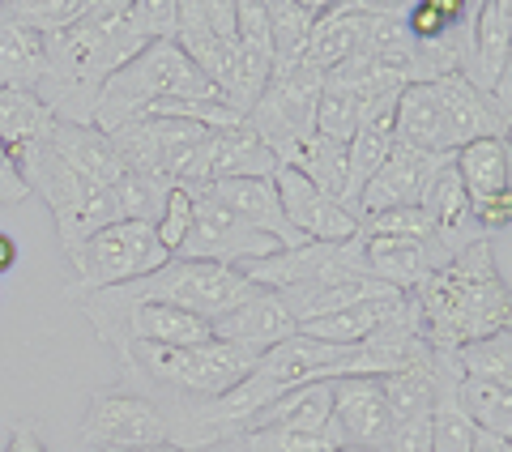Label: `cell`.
<instances>
[{
  "label": "cell",
  "mask_w": 512,
  "mask_h": 452,
  "mask_svg": "<svg viewBox=\"0 0 512 452\" xmlns=\"http://www.w3.org/2000/svg\"><path fill=\"white\" fill-rule=\"evenodd\" d=\"M508 56H512V5L508 0H483V5H474L470 56H466L461 77H466L474 90L491 94L512 69Z\"/></svg>",
  "instance_id": "cell-8"
},
{
  "label": "cell",
  "mask_w": 512,
  "mask_h": 452,
  "mask_svg": "<svg viewBox=\"0 0 512 452\" xmlns=\"http://www.w3.org/2000/svg\"><path fill=\"white\" fill-rule=\"evenodd\" d=\"M359 235H376V239H414V244H436V226L423 214L419 205L410 209H384V214L359 218Z\"/></svg>",
  "instance_id": "cell-30"
},
{
  "label": "cell",
  "mask_w": 512,
  "mask_h": 452,
  "mask_svg": "<svg viewBox=\"0 0 512 452\" xmlns=\"http://www.w3.org/2000/svg\"><path fill=\"white\" fill-rule=\"evenodd\" d=\"M120 354V384L128 389H163V393H184V397H222L231 393L239 380L252 376L261 354L235 342H210L201 346H146L133 342L116 350Z\"/></svg>",
  "instance_id": "cell-2"
},
{
  "label": "cell",
  "mask_w": 512,
  "mask_h": 452,
  "mask_svg": "<svg viewBox=\"0 0 512 452\" xmlns=\"http://www.w3.org/2000/svg\"><path fill=\"white\" fill-rule=\"evenodd\" d=\"M453 167L470 201L491 197V192H508V175H512L508 137H478L470 145H461L453 154Z\"/></svg>",
  "instance_id": "cell-19"
},
{
  "label": "cell",
  "mask_w": 512,
  "mask_h": 452,
  "mask_svg": "<svg viewBox=\"0 0 512 452\" xmlns=\"http://www.w3.org/2000/svg\"><path fill=\"white\" fill-rule=\"evenodd\" d=\"M26 197H30V188L22 180V171L13 163L9 145H0V205H22Z\"/></svg>",
  "instance_id": "cell-33"
},
{
  "label": "cell",
  "mask_w": 512,
  "mask_h": 452,
  "mask_svg": "<svg viewBox=\"0 0 512 452\" xmlns=\"http://www.w3.org/2000/svg\"><path fill=\"white\" fill-rule=\"evenodd\" d=\"M363 18H367V0H338V5H325L320 22L312 26L308 47H303V60H308L316 73H329L333 64L355 56L363 47Z\"/></svg>",
  "instance_id": "cell-15"
},
{
  "label": "cell",
  "mask_w": 512,
  "mask_h": 452,
  "mask_svg": "<svg viewBox=\"0 0 512 452\" xmlns=\"http://www.w3.org/2000/svg\"><path fill=\"white\" fill-rule=\"evenodd\" d=\"M47 145L60 154V163L69 167L73 175H82L86 184L94 188H116L128 167L120 163L116 145H111L107 133H99L94 124H52V133H47Z\"/></svg>",
  "instance_id": "cell-12"
},
{
  "label": "cell",
  "mask_w": 512,
  "mask_h": 452,
  "mask_svg": "<svg viewBox=\"0 0 512 452\" xmlns=\"http://www.w3.org/2000/svg\"><path fill=\"white\" fill-rule=\"evenodd\" d=\"M414 303L423 316L427 346L436 350H457L478 337L508 333L512 303L504 269H495V244L478 239L466 252H457L440 273L423 282Z\"/></svg>",
  "instance_id": "cell-1"
},
{
  "label": "cell",
  "mask_w": 512,
  "mask_h": 452,
  "mask_svg": "<svg viewBox=\"0 0 512 452\" xmlns=\"http://www.w3.org/2000/svg\"><path fill=\"white\" fill-rule=\"evenodd\" d=\"M333 452H376V448H359V444H342V448H333Z\"/></svg>",
  "instance_id": "cell-37"
},
{
  "label": "cell",
  "mask_w": 512,
  "mask_h": 452,
  "mask_svg": "<svg viewBox=\"0 0 512 452\" xmlns=\"http://www.w3.org/2000/svg\"><path fill=\"white\" fill-rule=\"evenodd\" d=\"M431 94L440 103V116L448 128V150H461L478 137H508V116H500V107L491 103V94L474 90L466 77H444V82H431Z\"/></svg>",
  "instance_id": "cell-10"
},
{
  "label": "cell",
  "mask_w": 512,
  "mask_h": 452,
  "mask_svg": "<svg viewBox=\"0 0 512 452\" xmlns=\"http://www.w3.org/2000/svg\"><path fill=\"white\" fill-rule=\"evenodd\" d=\"M470 9H474L470 0H410L402 9V26L414 43H431L466 22Z\"/></svg>",
  "instance_id": "cell-27"
},
{
  "label": "cell",
  "mask_w": 512,
  "mask_h": 452,
  "mask_svg": "<svg viewBox=\"0 0 512 452\" xmlns=\"http://www.w3.org/2000/svg\"><path fill=\"white\" fill-rule=\"evenodd\" d=\"M444 163H453V154H423L410 145H393V154L380 163V171L363 184L359 205H355V222L384 214V209H410L423 201V192Z\"/></svg>",
  "instance_id": "cell-6"
},
{
  "label": "cell",
  "mask_w": 512,
  "mask_h": 452,
  "mask_svg": "<svg viewBox=\"0 0 512 452\" xmlns=\"http://www.w3.org/2000/svg\"><path fill=\"white\" fill-rule=\"evenodd\" d=\"M52 124H56V116L35 99V94L0 90V145H9V150L35 145L52 133Z\"/></svg>",
  "instance_id": "cell-23"
},
{
  "label": "cell",
  "mask_w": 512,
  "mask_h": 452,
  "mask_svg": "<svg viewBox=\"0 0 512 452\" xmlns=\"http://www.w3.org/2000/svg\"><path fill=\"white\" fill-rule=\"evenodd\" d=\"M333 431L342 435V444H359V448H384L389 440V410H384V393H380V376H342L333 380Z\"/></svg>",
  "instance_id": "cell-9"
},
{
  "label": "cell",
  "mask_w": 512,
  "mask_h": 452,
  "mask_svg": "<svg viewBox=\"0 0 512 452\" xmlns=\"http://www.w3.org/2000/svg\"><path fill=\"white\" fill-rule=\"evenodd\" d=\"M192 192V231L175 252V261H205V265H227L244 269L252 261L274 256L278 244L265 235H256L252 226H244L227 205H218L210 197V188H188Z\"/></svg>",
  "instance_id": "cell-5"
},
{
  "label": "cell",
  "mask_w": 512,
  "mask_h": 452,
  "mask_svg": "<svg viewBox=\"0 0 512 452\" xmlns=\"http://www.w3.org/2000/svg\"><path fill=\"white\" fill-rule=\"evenodd\" d=\"M167 192L171 184L163 180H150V175H133L128 171L124 180L111 188V197H116V209H120V222H158V214H163L167 205Z\"/></svg>",
  "instance_id": "cell-28"
},
{
  "label": "cell",
  "mask_w": 512,
  "mask_h": 452,
  "mask_svg": "<svg viewBox=\"0 0 512 452\" xmlns=\"http://www.w3.org/2000/svg\"><path fill=\"white\" fill-rule=\"evenodd\" d=\"M210 329H214L218 342L248 346V350H256V354H265L269 346H278V342H286V337L299 333L295 320H291V312L282 308V299L269 295V290H261L256 299H248L244 308L218 316Z\"/></svg>",
  "instance_id": "cell-13"
},
{
  "label": "cell",
  "mask_w": 512,
  "mask_h": 452,
  "mask_svg": "<svg viewBox=\"0 0 512 452\" xmlns=\"http://www.w3.org/2000/svg\"><path fill=\"white\" fill-rule=\"evenodd\" d=\"M5 452H47L43 444V435H39V423L35 418H22V423H13L9 427V444Z\"/></svg>",
  "instance_id": "cell-34"
},
{
  "label": "cell",
  "mask_w": 512,
  "mask_h": 452,
  "mask_svg": "<svg viewBox=\"0 0 512 452\" xmlns=\"http://www.w3.org/2000/svg\"><path fill=\"white\" fill-rule=\"evenodd\" d=\"M380 393H384V410H389L393 427L410 423V418H427L431 406H436V380H431L427 359L414 363L410 371H397V376H380Z\"/></svg>",
  "instance_id": "cell-22"
},
{
  "label": "cell",
  "mask_w": 512,
  "mask_h": 452,
  "mask_svg": "<svg viewBox=\"0 0 512 452\" xmlns=\"http://www.w3.org/2000/svg\"><path fill=\"white\" fill-rule=\"evenodd\" d=\"M457 363L466 380H487L500 384V389H512V333H491L457 346Z\"/></svg>",
  "instance_id": "cell-26"
},
{
  "label": "cell",
  "mask_w": 512,
  "mask_h": 452,
  "mask_svg": "<svg viewBox=\"0 0 512 452\" xmlns=\"http://www.w3.org/2000/svg\"><path fill=\"white\" fill-rule=\"evenodd\" d=\"M13 265H18V239H13L9 231H0V278L13 273Z\"/></svg>",
  "instance_id": "cell-36"
},
{
  "label": "cell",
  "mask_w": 512,
  "mask_h": 452,
  "mask_svg": "<svg viewBox=\"0 0 512 452\" xmlns=\"http://www.w3.org/2000/svg\"><path fill=\"white\" fill-rule=\"evenodd\" d=\"M0 90H22L43 99L47 90V47L43 35L0 18Z\"/></svg>",
  "instance_id": "cell-17"
},
{
  "label": "cell",
  "mask_w": 512,
  "mask_h": 452,
  "mask_svg": "<svg viewBox=\"0 0 512 452\" xmlns=\"http://www.w3.org/2000/svg\"><path fill=\"white\" fill-rule=\"evenodd\" d=\"M470 452H512V440H504V435H491V431H474Z\"/></svg>",
  "instance_id": "cell-35"
},
{
  "label": "cell",
  "mask_w": 512,
  "mask_h": 452,
  "mask_svg": "<svg viewBox=\"0 0 512 452\" xmlns=\"http://www.w3.org/2000/svg\"><path fill=\"white\" fill-rule=\"evenodd\" d=\"M167 261L171 256L158 244L150 222H116L103 226L99 235H90L77 252H69V286L64 290L73 299H86L99 295V290L146 278V273L163 269Z\"/></svg>",
  "instance_id": "cell-3"
},
{
  "label": "cell",
  "mask_w": 512,
  "mask_h": 452,
  "mask_svg": "<svg viewBox=\"0 0 512 452\" xmlns=\"http://www.w3.org/2000/svg\"><path fill=\"white\" fill-rule=\"evenodd\" d=\"M188 231H192V192L188 188H171L163 214H158V222H154V235H158V244H163V252L175 256L180 244L188 239Z\"/></svg>",
  "instance_id": "cell-31"
},
{
  "label": "cell",
  "mask_w": 512,
  "mask_h": 452,
  "mask_svg": "<svg viewBox=\"0 0 512 452\" xmlns=\"http://www.w3.org/2000/svg\"><path fill=\"white\" fill-rule=\"evenodd\" d=\"M380 452H431V414L427 418H410V423L393 427Z\"/></svg>",
  "instance_id": "cell-32"
},
{
  "label": "cell",
  "mask_w": 512,
  "mask_h": 452,
  "mask_svg": "<svg viewBox=\"0 0 512 452\" xmlns=\"http://www.w3.org/2000/svg\"><path fill=\"white\" fill-rule=\"evenodd\" d=\"M86 9H90V0H9V5H0V18L52 39L60 30H69L73 22H82Z\"/></svg>",
  "instance_id": "cell-25"
},
{
  "label": "cell",
  "mask_w": 512,
  "mask_h": 452,
  "mask_svg": "<svg viewBox=\"0 0 512 452\" xmlns=\"http://www.w3.org/2000/svg\"><path fill=\"white\" fill-rule=\"evenodd\" d=\"M320 13H325L320 0H265V22H269V43H274V60H299L303 56V47H308Z\"/></svg>",
  "instance_id": "cell-21"
},
{
  "label": "cell",
  "mask_w": 512,
  "mask_h": 452,
  "mask_svg": "<svg viewBox=\"0 0 512 452\" xmlns=\"http://www.w3.org/2000/svg\"><path fill=\"white\" fill-rule=\"evenodd\" d=\"M333 418V380L299 384V389L278 393L269 406H261L244 431H325Z\"/></svg>",
  "instance_id": "cell-14"
},
{
  "label": "cell",
  "mask_w": 512,
  "mask_h": 452,
  "mask_svg": "<svg viewBox=\"0 0 512 452\" xmlns=\"http://www.w3.org/2000/svg\"><path fill=\"white\" fill-rule=\"evenodd\" d=\"M82 440L103 452L167 448V423L146 393L128 389V384H111V389L90 393L86 418H82Z\"/></svg>",
  "instance_id": "cell-4"
},
{
  "label": "cell",
  "mask_w": 512,
  "mask_h": 452,
  "mask_svg": "<svg viewBox=\"0 0 512 452\" xmlns=\"http://www.w3.org/2000/svg\"><path fill=\"white\" fill-rule=\"evenodd\" d=\"M248 452H333L342 448V435L333 431V423L325 431H244L239 435Z\"/></svg>",
  "instance_id": "cell-29"
},
{
  "label": "cell",
  "mask_w": 512,
  "mask_h": 452,
  "mask_svg": "<svg viewBox=\"0 0 512 452\" xmlns=\"http://www.w3.org/2000/svg\"><path fill=\"white\" fill-rule=\"evenodd\" d=\"M393 128H397V145H410V150H423V154H453L431 86H406L397 94Z\"/></svg>",
  "instance_id": "cell-18"
},
{
  "label": "cell",
  "mask_w": 512,
  "mask_h": 452,
  "mask_svg": "<svg viewBox=\"0 0 512 452\" xmlns=\"http://www.w3.org/2000/svg\"><path fill=\"white\" fill-rule=\"evenodd\" d=\"M410 295H376V299H363L355 308H342L333 316H320V320H308V325H299L303 337H316V342H329V346H359L363 337H372L380 325H389V320L406 308Z\"/></svg>",
  "instance_id": "cell-16"
},
{
  "label": "cell",
  "mask_w": 512,
  "mask_h": 452,
  "mask_svg": "<svg viewBox=\"0 0 512 452\" xmlns=\"http://www.w3.org/2000/svg\"><path fill=\"white\" fill-rule=\"evenodd\" d=\"M205 188H210V197H214L218 205H227L239 222L252 226L256 235L274 239L278 252L308 244V239H303L295 226L286 222L274 180H218V184H205Z\"/></svg>",
  "instance_id": "cell-11"
},
{
  "label": "cell",
  "mask_w": 512,
  "mask_h": 452,
  "mask_svg": "<svg viewBox=\"0 0 512 452\" xmlns=\"http://www.w3.org/2000/svg\"><path fill=\"white\" fill-rule=\"evenodd\" d=\"M141 452H175V448H141Z\"/></svg>",
  "instance_id": "cell-38"
},
{
  "label": "cell",
  "mask_w": 512,
  "mask_h": 452,
  "mask_svg": "<svg viewBox=\"0 0 512 452\" xmlns=\"http://www.w3.org/2000/svg\"><path fill=\"white\" fill-rule=\"evenodd\" d=\"M457 406H461V414H466L478 431H491V435H504V440H512V389L461 376Z\"/></svg>",
  "instance_id": "cell-24"
},
{
  "label": "cell",
  "mask_w": 512,
  "mask_h": 452,
  "mask_svg": "<svg viewBox=\"0 0 512 452\" xmlns=\"http://www.w3.org/2000/svg\"><path fill=\"white\" fill-rule=\"evenodd\" d=\"M274 188H278L286 222H291L308 244H346V239L359 235V222L350 218L333 197H325L320 188H312L299 171L278 167L274 171Z\"/></svg>",
  "instance_id": "cell-7"
},
{
  "label": "cell",
  "mask_w": 512,
  "mask_h": 452,
  "mask_svg": "<svg viewBox=\"0 0 512 452\" xmlns=\"http://www.w3.org/2000/svg\"><path fill=\"white\" fill-rule=\"evenodd\" d=\"M282 167L299 171L312 188H320L325 197H333V201L342 205V188H346V145L325 141L320 133H312V137H303V141L295 145L291 158H286Z\"/></svg>",
  "instance_id": "cell-20"
}]
</instances>
